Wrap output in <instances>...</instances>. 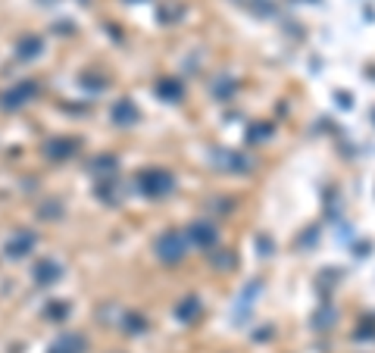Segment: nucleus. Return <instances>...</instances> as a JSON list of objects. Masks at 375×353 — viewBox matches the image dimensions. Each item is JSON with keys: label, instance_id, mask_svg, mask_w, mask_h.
<instances>
[{"label": "nucleus", "instance_id": "obj_8", "mask_svg": "<svg viewBox=\"0 0 375 353\" xmlns=\"http://www.w3.org/2000/svg\"><path fill=\"white\" fill-rule=\"evenodd\" d=\"M156 94L166 97V100H182V81H175V79L160 81V85H156Z\"/></svg>", "mask_w": 375, "mask_h": 353}, {"label": "nucleus", "instance_id": "obj_10", "mask_svg": "<svg viewBox=\"0 0 375 353\" xmlns=\"http://www.w3.org/2000/svg\"><path fill=\"white\" fill-rule=\"evenodd\" d=\"M35 275H41V279H38L41 284H50V282H57L59 266H57V262H41V272H38V269H35Z\"/></svg>", "mask_w": 375, "mask_h": 353}, {"label": "nucleus", "instance_id": "obj_5", "mask_svg": "<svg viewBox=\"0 0 375 353\" xmlns=\"http://www.w3.org/2000/svg\"><path fill=\"white\" fill-rule=\"evenodd\" d=\"M138 119L141 116H138V110L132 107V100H119L116 107H112V122L122 125V129H125V125H134Z\"/></svg>", "mask_w": 375, "mask_h": 353}, {"label": "nucleus", "instance_id": "obj_3", "mask_svg": "<svg viewBox=\"0 0 375 353\" xmlns=\"http://www.w3.org/2000/svg\"><path fill=\"white\" fill-rule=\"evenodd\" d=\"M188 244H197V247H213L219 241V231H216L213 222H194L191 228H188Z\"/></svg>", "mask_w": 375, "mask_h": 353}, {"label": "nucleus", "instance_id": "obj_6", "mask_svg": "<svg viewBox=\"0 0 375 353\" xmlns=\"http://www.w3.org/2000/svg\"><path fill=\"white\" fill-rule=\"evenodd\" d=\"M338 322V310L335 306H319L316 313H313V328H319V332H328V328H332Z\"/></svg>", "mask_w": 375, "mask_h": 353}, {"label": "nucleus", "instance_id": "obj_4", "mask_svg": "<svg viewBox=\"0 0 375 353\" xmlns=\"http://www.w3.org/2000/svg\"><path fill=\"white\" fill-rule=\"evenodd\" d=\"M213 160L219 163V166L235 169V172H247V169H250V160H247L244 154H235V150H216Z\"/></svg>", "mask_w": 375, "mask_h": 353}, {"label": "nucleus", "instance_id": "obj_9", "mask_svg": "<svg viewBox=\"0 0 375 353\" xmlns=\"http://www.w3.org/2000/svg\"><path fill=\"white\" fill-rule=\"evenodd\" d=\"M81 350H85V341H81L79 335H66L54 347V353H81Z\"/></svg>", "mask_w": 375, "mask_h": 353}, {"label": "nucleus", "instance_id": "obj_7", "mask_svg": "<svg viewBox=\"0 0 375 353\" xmlns=\"http://www.w3.org/2000/svg\"><path fill=\"white\" fill-rule=\"evenodd\" d=\"M200 316V300L197 297H185L182 306H178V319L182 322H194Z\"/></svg>", "mask_w": 375, "mask_h": 353}, {"label": "nucleus", "instance_id": "obj_1", "mask_svg": "<svg viewBox=\"0 0 375 353\" xmlns=\"http://www.w3.org/2000/svg\"><path fill=\"white\" fill-rule=\"evenodd\" d=\"M138 187L147 197H166V194H172V187H175V178L166 169H147L138 175Z\"/></svg>", "mask_w": 375, "mask_h": 353}, {"label": "nucleus", "instance_id": "obj_2", "mask_svg": "<svg viewBox=\"0 0 375 353\" xmlns=\"http://www.w3.org/2000/svg\"><path fill=\"white\" fill-rule=\"evenodd\" d=\"M188 253V238L182 231H166V235L156 241V257H160L166 266H178Z\"/></svg>", "mask_w": 375, "mask_h": 353}]
</instances>
